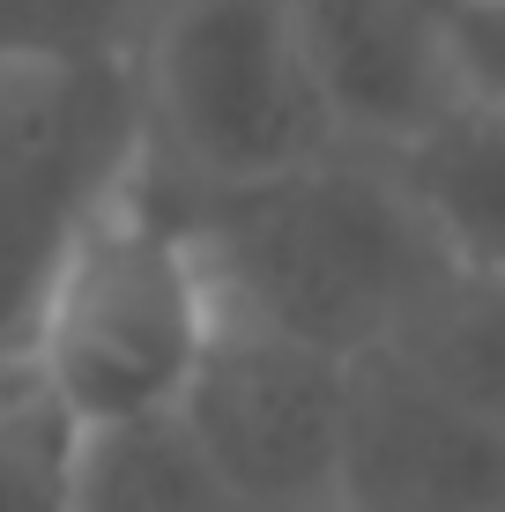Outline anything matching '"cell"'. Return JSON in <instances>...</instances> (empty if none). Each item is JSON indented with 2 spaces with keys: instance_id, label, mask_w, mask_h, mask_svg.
<instances>
[{
  "instance_id": "1",
  "label": "cell",
  "mask_w": 505,
  "mask_h": 512,
  "mask_svg": "<svg viewBox=\"0 0 505 512\" xmlns=\"http://www.w3.org/2000/svg\"><path fill=\"white\" fill-rule=\"evenodd\" d=\"M186 216L231 320L290 334L342 364L387 357L424 297L454 275L409 179L372 149L312 156L253 186L186 193Z\"/></svg>"
},
{
  "instance_id": "2",
  "label": "cell",
  "mask_w": 505,
  "mask_h": 512,
  "mask_svg": "<svg viewBox=\"0 0 505 512\" xmlns=\"http://www.w3.org/2000/svg\"><path fill=\"white\" fill-rule=\"evenodd\" d=\"M216 334L223 297L186 193L149 156L67 245L30 327L23 372L75 416V431H112V423L179 416Z\"/></svg>"
},
{
  "instance_id": "3",
  "label": "cell",
  "mask_w": 505,
  "mask_h": 512,
  "mask_svg": "<svg viewBox=\"0 0 505 512\" xmlns=\"http://www.w3.org/2000/svg\"><path fill=\"white\" fill-rule=\"evenodd\" d=\"M134 67L149 156L186 193L253 186L350 149L305 60L298 0H164Z\"/></svg>"
},
{
  "instance_id": "4",
  "label": "cell",
  "mask_w": 505,
  "mask_h": 512,
  "mask_svg": "<svg viewBox=\"0 0 505 512\" xmlns=\"http://www.w3.org/2000/svg\"><path fill=\"white\" fill-rule=\"evenodd\" d=\"M149 164L134 52L0 45V364L30 357L67 245Z\"/></svg>"
},
{
  "instance_id": "5",
  "label": "cell",
  "mask_w": 505,
  "mask_h": 512,
  "mask_svg": "<svg viewBox=\"0 0 505 512\" xmlns=\"http://www.w3.org/2000/svg\"><path fill=\"white\" fill-rule=\"evenodd\" d=\"M350 394L357 364L223 312V334L186 386L179 423L246 512H335Z\"/></svg>"
},
{
  "instance_id": "6",
  "label": "cell",
  "mask_w": 505,
  "mask_h": 512,
  "mask_svg": "<svg viewBox=\"0 0 505 512\" xmlns=\"http://www.w3.org/2000/svg\"><path fill=\"white\" fill-rule=\"evenodd\" d=\"M298 30L350 149L402 156L461 112L454 0H298Z\"/></svg>"
},
{
  "instance_id": "7",
  "label": "cell",
  "mask_w": 505,
  "mask_h": 512,
  "mask_svg": "<svg viewBox=\"0 0 505 512\" xmlns=\"http://www.w3.org/2000/svg\"><path fill=\"white\" fill-rule=\"evenodd\" d=\"M335 512H505V438L402 357H364Z\"/></svg>"
},
{
  "instance_id": "8",
  "label": "cell",
  "mask_w": 505,
  "mask_h": 512,
  "mask_svg": "<svg viewBox=\"0 0 505 512\" xmlns=\"http://www.w3.org/2000/svg\"><path fill=\"white\" fill-rule=\"evenodd\" d=\"M394 171L409 179L424 223L439 231L446 260L468 275H505V112L461 104L431 134H416Z\"/></svg>"
},
{
  "instance_id": "9",
  "label": "cell",
  "mask_w": 505,
  "mask_h": 512,
  "mask_svg": "<svg viewBox=\"0 0 505 512\" xmlns=\"http://www.w3.org/2000/svg\"><path fill=\"white\" fill-rule=\"evenodd\" d=\"M67 512H246L179 416L82 431Z\"/></svg>"
},
{
  "instance_id": "10",
  "label": "cell",
  "mask_w": 505,
  "mask_h": 512,
  "mask_svg": "<svg viewBox=\"0 0 505 512\" xmlns=\"http://www.w3.org/2000/svg\"><path fill=\"white\" fill-rule=\"evenodd\" d=\"M387 357H402L416 379H431L446 401H461L505 438V275L454 268Z\"/></svg>"
},
{
  "instance_id": "11",
  "label": "cell",
  "mask_w": 505,
  "mask_h": 512,
  "mask_svg": "<svg viewBox=\"0 0 505 512\" xmlns=\"http://www.w3.org/2000/svg\"><path fill=\"white\" fill-rule=\"evenodd\" d=\"M75 416L23 372L0 416V512H67L75 498Z\"/></svg>"
},
{
  "instance_id": "12",
  "label": "cell",
  "mask_w": 505,
  "mask_h": 512,
  "mask_svg": "<svg viewBox=\"0 0 505 512\" xmlns=\"http://www.w3.org/2000/svg\"><path fill=\"white\" fill-rule=\"evenodd\" d=\"M164 0H0V45L23 52H134Z\"/></svg>"
},
{
  "instance_id": "13",
  "label": "cell",
  "mask_w": 505,
  "mask_h": 512,
  "mask_svg": "<svg viewBox=\"0 0 505 512\" xmlns=\"http://www.w3.org/2000/svg\"><path fill=\"white\" fill-rule=\"evenodd\" d=\"M454 75L461 104L505 112V0H454Z\"/></svg>"
}]
</instances>
